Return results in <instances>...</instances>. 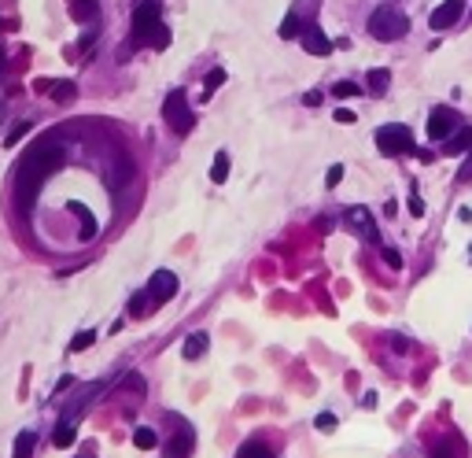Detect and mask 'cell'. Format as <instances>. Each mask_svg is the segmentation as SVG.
Instances as JSON below:
<instances>
[{
  "instance_id": "cell-20",
  "label": "cell",
  "mask_w": 472,
  "mask_h": 458,
  "mask_svg": "<svg viewBox=\"0 0 472 458\" xmlns=\"http://www.w3.org/2000/svg\"><path fill=\"white\" fill-rule=\"evenodd\" d=\"M52 443H56V447H70V443H74V421L56 425V432H52Z\"/></svg>"
},
{
  "instance_id": "cell-35",
  "label": "cell",
  "mask_w": 472,
  "mask_h": 458,
  "mask_svg": "<svg viewBox=\"0 0 472 458\" xmlns=\"http://www.w3.org/2000/svg\"><path fill=\"white\" fill-rule=\"evenodd\" d=\"M461 178H465V181L472 178V159H469V163H465V166H461Z\"/></svg>"
},
{
  "instance_id": "cell-23",
  "label": "cell",
  "mask_w": 472,
  "mask_h": 458,
  "mask_svg": "<svg viewBox=\"0 0 472 458\" xmlns=\"http://www.w3.org/2000/svg\"><path fill=\"white\" fill-rule=\"evenodd\" d=\"M92 340H96L92 329H81V333L70 340V351H85V347H92Z\"/></svg>"
},
{
  "instance_id": "cell-21",
  "label": "cell",
  "mask_w": 472,
  "mask_h": 458,
  "mask_svg": "<svg viewBox=\"0 0 472 458\" xmlns=\"http://www.w3.org/2000/svg\"><path fill=\"white\" fill-rule=\"evenodd\" d=\"M236 458H273V451H270L266 443L251 440V443H244V447H240V455H236Z\"/></svg>"
},
{
  "instance_id": "cell-3",
  "label": "cell",
  "mask_w": 472,
  "mask_h": 458,
  "mask_svg": "<svg viewBox=\"0 0 472 458\" xmlns=\"http://www.w3.org/2000/svg\"><path fill=\"white\" fill-rule=\"evenodd\" d=\"M406 30H410V19L395 4H384L369 15V34L377 41H399V37H406Z\"/></svg>"
},
{
  "instance_id": "cell-24",
  "label": "cell",
  "mask_w": 472,
  "mask_h": 458,
  "mask_svg": "<svg viewBox=\"0 0 472 458\" xmlns=\"http://www.w3.org/2000/svg\"><path fill=\"white\" fill-rule=\"evenodd\" d=\"M222 82H225V70H222V67H214V70L207 74V82H203V93H207V97H210V93L218 89Z\"/></svg>"
},
{
  "instance_id": "cell-32",
  "label": "cell",
  "mask_w": 472,
  "mask_h": 458,
  "mask_svg": "<svg viewBox=\"0 0 472 458\" xmlns=\"http://www.w3.org/2000/svg\"><path fill=\"white\" fill-rule=\"evenodd\" d=\"M63 85V89H56V93H52V97H56V100H63V104H67L70 97H74V89H70V82H59Z\"/></svg>"
},
{
  "instance_id": "cell-7",
  "label": "cell",
  "mask_w": 472,
  "mask_h": 458,
  "mask_svg": "<svg viewBox=\"0 0 472 458\" xmlns=\"http://www.w3.org/2000/svg\"><path fill=\"white\" fill-rule=\"evenodd\" d=\"M454 126H458V115L450 108H435L428 115V137H432V141H450V137H454Z\"/></svg>"
},
{
  "instance_id": "cell-9",
  "label": "cell",
  "mask_w": 472,
  "mask_h": 458,
  "mask_svg": "<svg viewBox=\"0 0 472 458\" xmlns=\"http://www.w3.org/2000/svg\"><path fill=\"white\" fill-rule=\"evenodd\" d=\"M148 292H152V300H170V296L177 292V274H170V270H155L152 274V281H148Z\"/></svg>"
},
{
  "instance_id": "cell-8",
  "label": "cell",
  "mask_w": 472,
  "mask_h": 458,
  "mask_svg": "<svg viewBox=\"0 0 472 458\" xmlns=\"http://www.w3.org/2000/svg\"><path fill=\"white\" fill-rule=\"evenodd\" d=\"M343 222L358 233V237H366V240H377V222H373V215L366 207H347V215H343Z\"/></svg>"
},
{
  "instance_id": "cell-30",
  "label": "cell",
  "mask_w": 472,
  "mask_h": 458,
  "mask_svg": "<svg viewBox=\"0 0 472 458\" xmlns=\"http://www.w3.org/2000/svg\"><path fill=\"white\" fill-rule=\"evenodd\" d=\"M340 181H343V166L336 163V166H328V178H325V185H328V189H336Z\"/></svg>"
},
{
  "instance_id": "cell-27",
  "label": "cell",
  "mask_w": 472,
  "mask_h": 458,
  "mask_svg": "<svg viewBox=\"0 0 472 458\" xmlns=\"http://www.w3.org/2000/svg\"><path fill=\"white\" fill-rule=\"evenodd\" d=\"M26 133H30V122H15L12 130H8V144H19Z\"/></svg>"
},
{
  "instance_id": "cell-17",
  "label": "cell",
  "mask_w": 472,
  "mask_h": 458,
  "mask_svg": "<svg viewBox=\"0 0 472 458\" xmlns=\"http://www.w3.org/2000/svg\"><path fill=\"white\" fill-rule=\"evenodd\" d=\"M225 178H229V152H218V155H214V166H210V181H214V185H222Z\"/></svg>"
},
{
  "instance_id": "cell-18",
  "label": "cell",
  "mask_w": 472,
  "mask_h": 458,
  "mask_svg": "<svg viewBox=\"0 0 472 458\" xmlns=\"http://www.w3.org/2000/svg\"><path fill=\"white\" fill-rule=\"evenodd\" d=\"M133 443L141 447V451H152V447L159 443V436H155V429H148V425H141V429H133Z\"/></svg>"
},
{
  "instance_id": "cell-28",
  "label": "cell",
  "mask_w": 472,
  "mask_h": 458,
  "mask_svg": "<svg viewBox=\"0 0 472 458\" xmlns=\"http://www.w3.org/2000/svg\"><path fill=\"white\" fill-rule=\"evenodd\" d=\"M410 215H413V218L424 215V200H421V193H417V189H410Z\"/></svg>"
},
{
  "instance_id": "cell-6",
  "label": "cell",
  "mask_w": 472,
  "mask_h": 458,
  "mask_svg": "<svg viewBox=\"0 0 472 458\" xmlns=\"http://www.w3.org/2000/svg\"><path fill=\"white\" fill-rule=\"evenodd\" d=\"M461 15H465V0H443V4H439L435 12L428 15V26L443 34V30L458 26V19H461Z\"/></svg>"
},
{
  "instance_id": "cell-33",
  "label": "cell",
  "mask_w": 472,
  "mask_h": 458,
  "mask_svg": "<svg viewBox=\"0 0 472 458\" xmlns=\"http://www.w3.org/2000/svg\"><path fill=\"white\" fill-rule=\"evenodd\" d=\"M354 119H358V115H354L351 108H340V111H336V122H343V126H351Z\"/></svg>"
},
{
  "instance_id": "cell-4",
  "label": "cell",
  "mask_w": 472,
  "mask_h": 458,
  "mask_svg": "<svg viewBox=\"0 0 472 458\" xmlns=\"http://www.w3.org/2000/svg\"><path fill=\"white\" fill-rule=\"evenodd\" d=\"M163 119H166V126L174 133H192V126H196V119H192V108H188V97L181 89H174V93H166V100H163Z\"/></svg>"
},
{
  "instance_id": "cell-25",
  "label": "cell",
  "mask_w": 472,
  "mask_h": 458,
  "mask_svg": "<svg viewBox=\"0 0 472 458\" xmlns=\"http://www.w3.org/2000/svg\"><path fill=\"white\" fill-rule=\"evenodd\" d=\"M332 93H336L340 100H343V97H358L362 85H354V82H336V85H332Z\"/></svg>"
},
{
  "instance_id": "cell-16",
  "label": "cell",
  "mask_w": 472,
  "mask_h": 458,
  "mask_svg": "<svg viewBox=\"0 0 472 458\" xmlns=\"http://www.w3.org/2000/svg\"><path fill=\"white\" fill-rule=\"evenodd\" d=\"M428 458H461V443H454V440H439L435 447H428Z\"/></svg>"
},
{
  "instance_id": "cell-2",
  "label": "cell",
  "mask_w": 472,
  "mask_h": 458,
  "mask_svg": "<svg viewBox=\"0 0 472 458\" xmlns=\"http://www.w3.org/2000/svg\"><path fill=\"white\" fill-rule=\"evenodd\" d=\"M159 26H163V4H159V0H141L137 12H133V48L152 45Z\"/></svg>"
},
{
  "instance_id": "cell-36",
  "label": "cell",
  "mask_w": 472,
  "mask_h": 458,
  "mask_svg": "<svg viewBox=\"0 0 472 458\" xmlns=\"http://www.w3.org/2000/svg\"><path fill=\"white\" fill-rule=\"evenodd\" d=\"M469 259H472V244H469Z\"/></svg>"
},
{
  "instance_id": "cell-5",
  "label": "cell",
  "mask_w": 472,
  "mask_h": 458,
  "mask_svg": "<svg viewBox=\"0 0 472 458\" xmlns=\"http://www.w3.org/2000/svg\"><path fill=\"white\" fill-rule=\"evenodd\" d=\"M377 148H380L384 155H410V152H413V133H410V126H399V122L380 126V130H377Z\"/></svg>"
},
{
  "instance_id": "cell-34",
  "label": "cell",
  "mask_w": 472,
  "mask_h": 458,
  "mask_svg": "<svg viewBox=\"0 0 472 458\" xmlns=\"http://www.w3.org/2000/svg\"><path fill=\"white\" fill-rule=\"evenodd\" d=\"M303 104H306V108H317V104H321V93H317V89H310L306 97H303Z\"/></svg>"
},
{
  "instance_id": "cell-31",
  "label": "cell",
  "mask_w": 472,
  "mask_h": 458,
  "mask_svg": "<svg viewBox=\"0 0 472 458\" xmlns=\"http://www.w3.org/2000/svg\"><path fill=\"white\" fill-rule=\"evenodd\" d=\"M384 263H388V266H395V270H402V255L395 251V248H384Z\"/></svg>"
},
{
  "instance_id": "cell-14",
  "label": "cell",
  "mask_w": 472,
  "mask_h": 458,
  "mask_svg": "<svg viewBox=\"0 0 472 458\" xmlns=\"http://www.w3.org/2000/svg\"><path fill=\"white\" fill-rule=\"evenodd\" d=\"M469 148H472V126H465V130H458V133L446 141L443 152H446V155H465Z\"/></svg>"
},
{
  "instance_id": "cell-1",
  "label": "cell",
  "mask_w": 472,
  "mask_h": 458,
  "mask_svg": "<svg viewBox=\"0 0 472 458\" xmlns=\"http://www.w3.org/2000/svg\"><path fill=\"white\" fill-rule=\"evenodd\" d=\"M56 166H63V144L45 137V141H37L30 148V155L19 163V196H26V189H30V196H34L41 178H48Z\"/></svg>"
},
{
  "instance_id": "cell-22",
  "label": "cell",
  "mask_w": 472,
  "mask_h": 458,
  "mask_svg": "<svg viewBox=\"0 0 472 458\" xmlns=\"http://www.w3.org/2000/svg\"><path fill=\"white\" fill-rule=\"evenodd\" d=\"M299 34H306V30H303V23H299V12H292V15L284 19V26H281V37L292 41V37H299Z\"/></svg>"
},
{
  "instance_id": "cell-11",
  "label": "cell",
  "mask_w": 472,
  "mask_h": 458,
  "mask_svg": "<svg viewBox=\"0 0 472 458\" xmlns=\"http://www.w3.org/2000/svg\"><path fill=\"white\" fill-rule=\"evenodd\" d=\"M207 347H210V336L207 333H192L185 340V347H181V355H185L188 362H199L203 355H207Z\"/></svg>"
},
{
  "instance_id": "cell-29",
  "label": "cell",
  "mask_w": 472,
  "mask_h": 458,
  "mask_svg": "<svg viewBox=\"0 0 472 458\" xmlns=\"http://www.w3.org/2000/svg\"><path fill=\"white\" fill-rule=\"evenodd\" d=\"M170 45V26H159V34L152 37V48H166Z\"/></svg>"
},
{
  "instance_id": "cell-15",
  "label": "cell",
  "mask_w": 472,
  "mask_h": 458,
  "mask_svg": "<svg viewBox=\"0 0 472 458\" xmlns=\"http://www.w3.org/2000/svg\"><path fill=\"white\" fill-rule=\"evenodd\" d=\"M70 211L81 218V240H92V237H96V218H92L81 204H70Z\"/></svg>"
},
{
  "instance_id": "cell-13",
  "label": "cell",
  "mask_w": 472,
  "mask_h": 458,
  "mask_svg": "<svg viewBox=\"0 0 472 458\" xmlns=\"http://www.w3.org/2000/svg\"><path fill=\"white\" fill-rule=\"evenodd\" d=\"M366 85H369V93H373V97H384V93H388V85H391V70L373 67V70L366 74Z\"/></svg>"
},
{
  "instance_id": "cell-19",
  "label": "cell",
  "mask_w": 472,
  "mask_h": 458,
  "mask_svg": "<svg viewBox=\"0 0 472 458\" xmlns=\"http://www.w3.org/2000/svg\"><path fill=\"white\" fill-rule=\"evenodd\" d=\"M34 443H37V436H34V432H19V440H15V455H12V458H30V455H34Z\"/></svg>"
},
{
  "instance_id": "cell-12",
  "label": "cell",
  "mask_w": 472,
  "mask_h": 458,
  "mask_svg": "<svg viewBox=\"0 0 472 458\" xmlns=\"http://www.w3.org/2000/svg\"><path fill=\"white\" fill-rule=\"evenodd\" d=\"M166 458H192V429L188 425H181V440L174 436L166 443Z\"/></svg>"
},
{
  "instance_id": "cell-10",
  "label": "cell",
  "mask_w": 472,
  "mask_h": 458,
  "mask_svg": "<svg viewBox=\"0 0 472 458\" xmlns=\"http://www.w3.org/2000/svg\"><path fill=\"white\" fill-rule=\"evenodd\" d=\"M303 48L310 52V56H328V52H332V41L325 37V30H321V26H306Z\"/></svg>"
},
{
  "instance_id": "cell-26",
  "label": "cell",
  "mask_w": 472,
  "mask_h": 458,
  "mask_svg": "<svg viewBox=\"0 0 472 458\" xmlns=\"http://www.w3.org/2000/svg\"><path fill=\"white\" fill-rule=\"evenodd\" d=\"M314 425H317V432H332V429H336V414H317V418H314Z\"/></svg>"
}]
</instances>
